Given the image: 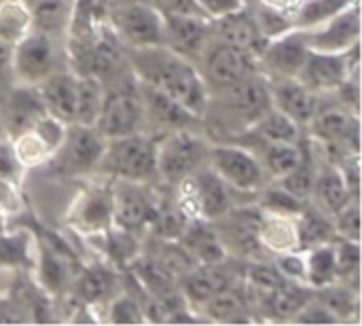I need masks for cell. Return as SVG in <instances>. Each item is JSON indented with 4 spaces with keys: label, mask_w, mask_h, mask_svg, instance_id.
<instances>
[{
    "label": "cell",
    "mask_w": 362,
    "mask_h": 326,
    "mask_svg": "<svg viewBox=\"0 0 362 326\" xmlns=\"http://www.w3.org/2000/svg\"><path fill=\"white\" fill-rule=\"evenodd\" d=\"M127 64L134 76L170 95L191 115L204 119L210 102V89L197 68V64L180 57L168 47L125 49Z\"/></svg>",
    "instance_id": "1"
},
{
    "label": "cell",
    "mask_w": 362,
    "mask_h": 326,
    "mask_svg": "<svg viewBox=\"0 0 362 326\" xmlns=\"http://www.w3.org/2000/svg\"><path fill=\"white\" fill-rule=\"evenodd\" d=\"M157 138L144 132L112 138L106 142L98 174L112 180L155 182L157 176Z\"/></svg>",
    "instance_id": "2"
},
{
    "label": "cell",
    "mask_w": 362,
    "mask_h": 326,
    "mask_svg": "<svg viewBox=\"0 0 362 326\" xmlns=\"http://www.w3.org/2000/svg\"><path fill=\"white\" fill-rule=\"evenodd\" d=\"M180 199L178 204L191 219H204V221H216L235 206L244 204L240 197L244 193L229 187L210 165H204L189 178H185L180 185Z\"/></svg>",
    "instance_id": "3"
},
{
    "label": "cell",
    "mask_w": 362,
    "mask_h": 326,
    "mask_svg": "<svg viewBox=\"0 0 362 326\" xmlns=\"http://www.w3.org/2000/svg\"><path fill=\"white\" fill-rule=\"evenodd\" d=\"M8 68L17 85H38L57 70H64V49L59 38L32 28L11 47Z\"/></svg>",
    "instance_id": "4"
},
{
    "label": "cell",
    "mask_w": 362,
    "mask_h": 326,
    "mask_svg": "<svg viewBox=\"0 0 362 326\" xmlns=\"http://www.w3.org/2000/svg\"><path fill=\"white\" fill-rule=\"evenodd\" d=\"M210 146L204 136L189 129H176L157 142V176L165 185H180L185 178L208 165Z\"/></svg>",
    "instance_id": "5"
},
{
    "label": "cell",
    "mask_w": 362,
    "mask_h": 326,
    "mask_svg": "<svg viewBox=\"0 0 362 326\" xmlns=\"http://www.w3.org/2000/svg\"><path fill=\"white\" fill-rule=\"evenodd\" d=\"M106 8V23L125 49L163 47V15L146 0H134Z\"/></svg>",
    "instance_id": "6"
},
{
    "label": "cell",
    "mask_w": 362,
    "mask_h": 326,
    "mask_svg": "<svg viewBox=\"0 0 362 326\" xmlns=\"http://www.w3.org/2000/svg\"><path fill=\"white\" fill-rule=\"evenodd\" d=\"M142 125H144V102L140 93V81L132 72L129 78L123 76L119 85L106 89L95 127L106 140H112V138L142 132Z\"/></svg>",
    "instance_id": "7"
},
{
    "label": "cell",
    "mask_w": 362,
    "mask_h": 326,
    "mask_svg": "<svg viewBox=\"0 0 362 326\" xmlns=\"http://www.w3.org/2000/svg\"><path fill=\"white\" fill-rule=\"evenodd\" d=\"M218 93H210V106H218L221 115H227L231 121L240 123V132H246L259 117H263L272 104L269 78L263 72H255L229 87L216 89ZM235 134V136H238Z\"/></svg>",
    "instance_id": "8"
},
{
    "label": "cell",
    "mask_w": 362,
    "mask_h": 326,
    "mask_svg": "<svg viewBox=\"0 0 362 326\" xmlns=\"http://www.w3.org/2000/svg\"><path fill=\"white\" fill-rule=\"evenodd\" d=\"M106 142L108 140L98 132L95 125L68 123L59 146L47 163H51L53 170L64 176H87L98 170Z\"/></svg>",
    "instance_id": "9"
},
{
    "label": "cell",
    "mask_w": 362,
    "mask_h": 326,
    "mask_svg": "<svg viewBox=\"0 0 362 326\" xmlns=\"http://www.w3.org/2000/svg\"><path fill=\"white\" fill-rule=\"evenodd\" d=\"M161 197L155 182L112 180V225L132 233H140L151 227Z\"/></svg>",
    "instance_id": "10"
},
{
    "label": "cell",
    "mask_w": 362,
    "mask_h": 326,
    "mask_svg": "<svg viewBox=\"0 0 362 326\" xmlns=\"http://www.w3.org/2000/svg\"><path fill=\"white\" fill-rule=\"evenodd\" d=\"M208 165L235 191L244 195H257L265 187V172L257 155L240 144H214L210 146L208 155Z\"/></svg>",
    "instance_id": "11"
},
{
    "label": "cell",
    "mask_w": 362,
    "mask_h": 326,
    "mask_svg": "<svg viewBox=\"0 0 362 326\" xmlns=\"http://www.w3.org/2000/svg\"><path fill=\"white\" fill-rule=\"evenodd\" d=\"M199 64H202L199 72L208 89L210 85H214V89H223L259 72V59L252 53L242 51L233 45H227L214 36L208 42Z\"/></svg>",
    "instance_id": "12"
},
{
    "label": "cell",
    "mask_w": 362,
    "mask_h": 326,
    "mask_svg": "<svg viewBox=\"0 0 362 326\" xmlns=\"http://www.w3.org/2000/svg\"><path fill=\"white\" fill-rule=\"evenodd\" d=\"M66 221L81 233L100 235L112 227V178L91 182L74 197Z\"/></svg>",
    "instance_id": "13"
},
{
    "label": "cell",
    "mask_w": 362,
    "mask_h": 326,
    "mask_svg": "<svg viewBox=\"0 0 362 326\" xmlns=\"http://www.w3.org/2000/svg\"><path fill=\"white\" fill-rule=\"evenodd\" d=\"M308 127L312 138L318 140L327 151L339 153V159L358 153V112H352L344 104L320 106Z\"/></svg>",
    "instance_id": "14"
},
{
    "label": "cell",
    "mask_w": 362,
    "mask_h": 326,
    "mask_svg": "<svg viewBox=\"0 0 362 326\" xmlns=\"http://www.w3.org/2000/svg\"><path fill=\"white\" fill-rule=\"evenodd\" d=\"M310 53L305 30L293 28L272 40L259 55V72L267 78H291L299 76L303 62Z\"/></svg>",
    "instance_id": "15"
},
{
    "label": "cell",
    "mask_w": 362,
    "mask_h": 326,
    "mask_svg": "<svg viewBox=\"0 0 362 326\" xmlns=\"http://www.w3.org/2000/svg\"><path fill=\"white\" fill-rule=\"evenodd\" d=\"M263 210L255 204H240L221 219L212 221L227 252H238L240 257H257L263 246L259 244V225Z\"/></svg>",
    "instance_id": "16"
},
{
    "label": "cell",
    "mask_w": 362,
    "mask_h": 326,
    "mask_svg": "<svg viewBox=\"0 0 362 326\" xmlns=\"http://www.w3.org/2000/svg\"><path fill=\"white\" fill-rule=\"evenodd\" d=\"M163 36L168 49L180 57L199 64L208 42L212 40V19L195 15H165L163 17Z\"/></svg>",
    "instance_id": "17"
},
{
    "label": "cell",
    "mask_w": 362,
    "mask_h": 326,
    "mask_svg": "<svg viewBox=\"0 0 362 326\" xmlns=\"http://www.w3.org/2000/svg\"><path fill=\"white\" fill-rule=\"evenodd\" d=\"M310 49L322 53H344L361 42V2L350 4L325 23L305 30Z\"/></svg>",
    "instance_id": "18"
},
{
    "label": "cell",
    "mask_w": 362,
    "mask_h": 326,
    "mask_svg": "<svg viewBox=\"0 0 362 326\" xmlns=\"http://www.w3.org/2000/svg\"><path fill=\"white\" fill-rule=\"evenodd\" d=\"M64 129H66V123L53 119L51 115H45L32 127L13 136L11 142H13L15 153H17L19 161L23 163V168L28 170V168L47 163L51 159V155L55 153V149L59 146V142L64 138Z\"/></svg>",
    "instance_id": "19"
},
{
    "label": "cell",
    "mask_w": 362,
    "mask_h": 326,
    "mask_svg": "<svg viewBox=\"0 0 362 326\" xmlns=\"http://www.w3.org/2000/svg\"><path fill=\"white\" fill-rule=\"evenodd\" d=\"M272 104L288 119H293L299 127H308L322 106L320 93L312 91L297 76L291 78H269Z\"/></svg>",
    "instance_id": "20"
},
{
    "label": "cell",
    "mask_w": 362,
    "mask_h": 326,
    "mask_svg": "<svg viewBox=\"0 0 362 326\" xmlns=\"http://www.w3.org/2000/svg\"><path fill=\"white\" fill-rule=\"evenodd\" d=\"M212 34H214V38H218L227 45H233L242 51L252 53L257 59L267 45L265 36L259 30L255 11L248 4L223 15L218 19H212Z\"/></svg>",
    "instance_id": "21"
},
{
    "label": "cell",
    "mask_w": 362,
    "mask_h": 326,
    "mask_svg": "<svg viewBox=\"0 0 362 326\" xmlns=\"http://www.w3.org/2000/svg\"><path fill=\"white\" fill-rule=\"evenodd\" d=\"M348 76L350 72L344 53H322L310 49L297 78L316 93H335Z\"/></svg>",
    "instance_id": "22"
},
{
    "label": "cell",
    "mask_w": 362,
    "mask_h": 326,
    "mask_svg": "<svg viewBox=\"0 0 362 326\" xmlns=\"http://www.w3.org/2000/svg\"><path fill=\"white\" fill-rule=\"evenodd\" d=\"M38 91V98L53 119L62 123H74L76 117V72L70 68L57 70L49 78L34 85Z\"/></svg>",
    "instance_id": "23"
},
{
    "label": "cell",
    "mask_w": 362,
    "mask_h": 326,
    "mask_svg": "<svg viewBox=\"0 0 362 326\" xmlns=\"http://www.w3.org/2000/svg\"><path fill=\"white\" fill-rule=\"evenodd\" d=\"M2 125L8 138L25 132L28 127H32L36 121H40L47 110L38 98L36 87L32 85H17L8 95H6V104L2 108Z\"/></svg>",
    "instance_id": "24"
},
{
    "label": "cell",
    "mask_w": 362,
    "mask_h": 326,
    "mask_svg": "<svg viewBox=\"0 0 362 326\" xmlns=\"http://www.w3.org/2000/svg\"><path fill=\"white\" fill-rule=\"evenodd\" d=\"M182 248L193 257L197 265H216L229 259V252L210 221L191 219L182 235L178 238Z\"/></svg>",
    "instance_id": "25"
},
{
    "label": "cell",
    "mask_w": 362,
    "mask_h": 326,
    "mask_svg": "<svg viewBox=\"0 0 362 326\" xmlns=\"http://www.w3.org/2000/svg\"><path fill=\"white\" fill-rule=\"evenodd\" d=\"M140 93L144 102V121H153L163 132L189 129L193 123L202 121L199 117L191 115L185 106H180L176 100L157 91L151 85L140 83Z\"/></svg>",
    "instance_id": "26"
},
{
    "label": "cell",
    "mask_w": 362,
    "mask_h": 326,
    "mask_svg": "<svg viewBox=\"0 0 362 326\" xmlns=\"http://www.w3.org/2000/svg\"><path fill=\"white\" fill-rule=\"evenodd\" d=\"M233 284V276L229 269H225V263L216 265H195L189 274H185L178 280V289L185 297V301L195 310L206 299H210L214 293L227 289Z\"/></svg>",
    "instance_id": "27"
},
{
    "label": "cell",
    "mask_w": 362,
    "mask_h": 326,
    "mask_svg": "<svg viewBox=\"0 0 362 326\" xmlns=\"http://www.w3.org/2000/svg\"><path fill=\"white\" fill-rule=\"evenodd\" d=\"M204 322H218V325H248L252 322L250 305L246 293L238 291L235 284L214 293L202 305L195 308Z\"/></svg>",
    "instance_id": "28"
},
{
    "label": "cell",
    "mask_w": 362,
    "mask_h": 326,
    "mask_svg": "<svg viewBox=\"0 0 362 326\" xmlns=\"http://www.w3.org/2000/svg\"><path fill=\"white\" fill-rule=\"evenodd\" d=\"M350 202H354V197H352V193H350V189H348L339 168L333 161H329L327 165L318 168L310 204L316 206L318 210H322L325 214L333 216L337 210H341Z\"/></svg>",
    "instance_id": "29"
},
{
    "label": "cell",
    "mask_w": 362,
    "mask_h": 326,
    "mask_svg": "<svg viewBox=\"0 0 362 326\" xmlns=\"http://www.w3.org/2000/svg\"><path fill=\"white\" fill-rule=\"evenodd\" d=\"M252 140V138H250ZM255 144H246L250 151H259L261 155H257V159L263 165L265 176H269L272 180H278L282 176H286L291 170L297 168V163L303 157V140L301 142H263V140H252Z\"/></svg>",
    "instance_id": "30"
},
{
    "label": "cell",
    "mask_w": 362,
    "mask_h": 326,
    "mask_svg": "<svg viewBox=\"0 0 362 326\" xmlns=\"http://www.w3.org/2000/svg\"><path fill=\"white\" fill-rule=\"evenodd\" d=\"M259 244L274 255L299 250L295 216H284L263 210L261 225H259Z\"/></svg>",
    "instance_id": "31"
},
{
    "label": "cell",
    "mask_w": 362,
    "mask_h": 326,
    "mask_svg": "<svg viewBox=\"0 0 362 326\" xmlns=\"http://www.w3.org/2000/svg\"><path fill=\"white\" fill-rule=\"evenodd\" d=\"M238 136L263 142H301L303 127H299L293 119H288L284 112L272 106L263 117H259L246 132Z\"/></svg>",
    "instance_id": "32"
},
{
    "label": "cell",
    "mask_w": 362,
    "mask_h": 326,
    "mask_svg": "<svg viewBox=\"0 0 362 326\" xmlns=\"http://www.w3.org/2000/svg\"><path fill=\"white\" fill-rule=\"evenodd\" d=\"M297 242H299V250H310L314 246L320 244H331L335 242V229L331 223V216L325 214L322 210H318L316 206L308 204L297 216Z\"/></svg>",
    "instance_id": "33"
},
{
    "label": "cell",
    "mask_w": 362,
    "mask_h": 326,
    "mask_svg": "<svg viewBox=\"0 0 362 326\" xmlns=\"http://www.w3.org/2000/svg\"><path fill=\"white\" fill-rule=\"evenodd\" d=\"M72 293L74 297L85 305H98L110 297V291L115 289V274L102 265L81 269L72 280Z\"/></svg>",
    "instance_id": "34"
},
{
    "label": "cell",
    "mask_w": 362,
    "mask_h": 326,
    "mask_svg": "<svg viewBox=\"0 0 362 326\" xmlns=\"http://www.w3.org/2000/svg\"><path fill=\"white\" fill-rule=\"evenodd\" d=\"M32 28L51 36H66L72 0H30Z\"/></svg>",
    "instance_id": "35"
},
{
    "label": "cell",
    "mask_w": 362,
    "mask_h": 326,
    "mask_svg": "<svg viewBox=\"0 0 362 326\" xmlns=\"http://www.w3.org/2000/svg\"><path fill=\"white\" fill-rule=\"evenodd\" d=\"M104 81L91 74H76V117L74 123L95 125L102 102H104Z\"/></svg>",
    "instance_id": "36"
},
{
    "label": "cell",
    "mask_w": 362,
    "mask_h": 326,
    "mask_svg": "<svg viewBox=\"0 0 362 326\" xmlns=\"http://www.w3.org/2000/svg\"><path fill=\"white\" fill-rule=\"evenodd\" d=\"M303 257H305V282L312 289H320L331 282H337L335 242L303 250Z\"/></svg>",
    "instance_id": "37"
},
{
    "label": "cell",
    "mask_w": 362,
    "mask_h": 326,
    "mask_svg": "<svg viewBox=\"0 0 362 326\" xmlns=\"http://www.w3.org/2000/svg\"><path fill=\"white\" fill-rule=\"evenodd\" d=\"M314 299L318 303H322L335 318L337 322L341 320H350L354 316H358V291L350 289L344 282H331L327 286L314 289Z\"/></svg>",
    "instance_id": "38"
},
{
    "label": "cell",
    "mask_w": 362,
    "mask_h": 326,
    "mask_svg": "<svg viewBox=\"0 0 362 326\" xmlns=\"http://www.w3.org/2000/svg\"><path fill=\"white\" fill-rule=\"evenodd\" d=\"M318 161L314 157V151L312 146L303 140V157L301 161L297 163L295 170H291L286 176L278 178L276 182L280 187H284L288 193H293L295 197L303 199V202H310L312 197V189H314V182H316V174H318Z\"/></svg>",
    "instance_id": "39"
},
{
    "label": "cell",
    "mask_w": 362,
    "mask_h": 326,
    "mask_svg": "<svg viewBox=\"0 0 362 326\" xmlns=\"http://www.w3.org/2000/svg\"><path fill=\"white\" fill-rule=\"evenodd\" d=\"M32 30L28 0H6L0 4V40L8 47L19 42Z\"/></svg>",
    "instance_id": "40"
},
{
    "label": "cell",
    "mask_w": 362,
    "mask_h": 326,
    "mask_svg": "<svg viewBox=\"0 0 362 326\" xmlns=\"http://www.w3.org/2000/svg\"><path fill=\"white\" fill-rule=\"evenodd\" d=\"M354 2H361V0H303L295 13V28H301V30L316 28Z\"/></svg>",
    "instance_id": "41"
},
{
    "label": "cell",
    "mask_w": 362,
    "mask_h": 326,
    "mask_svg": "<svg viewBox=\"0 0 362 326\" xmlns=\"http://www.w3.org/2000/svg\"><path fill=\"white\" fill-rule=\"evenodd\" d=\"M246 297H265L272 295L274 291H278L280 286H284L288 280L278 272L276 263H261V261H252L246 269Z\"/></svg>",
    "instance_id": "42"
},
{
    "label": "cell",
    "mask_w": 362,
    "mask_h": 326,
    "mask_svg": "<svg viewBox=\"0 0 362 326\" xmlns=\"http://www.w3.org/2000/svg\"><path fill=\"white\" fill-rule=\"evenodd\" d=\"M0 265L2 267H21V269H34L36 261L30 250V238L23 233H0Z\"/></svg>",
    "instance_id": "43"
},
{
    "label": "cell",
    "mask_w": 362,
    "mask_h": 326,
    "mask_svg": "<svg viewBox=\"0 0 362 326\" xmlns=\"http://www.w3.org/2000/svg\"><path fill=\"white\" fill-rule=\"evenodd\" d=\"M259 208L265 212H274V214H284V216H297L310 202H303L299 197H295L293 193H288L284 187H280L276 180L269 187H263L259 191Z\"/></svg>",
    "instance_id": "44"
},
{
    "label": "cell",
    "mask_w": 362,
    "mask_h": 326,
    "mask_svg": "<svg viewBox=\"0 0 362 326\" xmlns=\"http://www.w3.org/2000/svg\"><path fill=\"white\" fill-rule=\"evenodd\" d=\"M335 259H337V280L358 291L361 274V242L335 240Z\"/></svg>",
    "instance_id": "45"
},
{
    "label": "cell",
    "mask_w": 362,
    "mask_h": 326,
    "mask_svg": "<svg viewBox=\"0 0 362 326\" xmlns=\"http://www.w3.org/2000/svg\"><path fill=\"white\" fill-rule=\"evenodd\" d=\"M106 318L112 325H142V322H146L142 303L136 297L125 295V293L110 301Z\"/></svg>",
    "instance_id": "46"
},
{
    "label": "cell",
    "mask_w": 362,
    "mask_h": 326,
    "mask_svg": "<svg viewBox=\"0 0 362 326\" xmlns=\"http://www.w3.org/2000/svg\"><path fill=\"white\" fill-rule=\"evenodd\" d=\"M331 223H333L337 240L361 242V204H358V199H354L348 206H344L341 210H337L331 216Z\"/></svg>",
    "instance_id": "47"
},
{
    "label": "cell",
    "mask_w": 362,
    "mask_h": 326,
    "mask_svg": "<svg viewBox=\"0 0 362 326\" xmlns=\"http://www.w3.org/2000/svg\"><path fill=\"white\" fill-rule=\"evenodd\" d=\"M255 17H257L259 30L265 36V40H272V38H276V36H280V34L295 28V17L293 15L269 8V6H263V4L259 6Z\"/></svg>",
    "instance_id": "48"
},
{
    "label": "cell",
    "mask_w": 362,
    "mask_h": 326,
    "mask_svg": "<svg viewBox=\"0 0 362 326\" xmlns=\"http://www.w3.org/2000/svg\"><path fill=\"white\" fill-rule=\"evenodd\" d=\"M23 174H25V168L19 161L11 138L2 136L0 138V180L13 182V185H21Z\"/></svg>",
    "instance_id": "49"
},
{
    "label": "cell",
    "mask_w": 362,
    "mask_h": 326,
    "mask_svg": "<svg viewBox=\"0 0 362 326\" xmlns=\"http://www.w3.org/2000/svg\"><path fill=\"white\" fill-rule=\"evenodd\" d=\"M278 259L274 261L278 272L288 280V282H301V284H308L305 282V257L301 250H291V252H282V255H276ZM310 286V284H308Z\"/></svg>",
    "instance_id": "50"
},
{
    "label": "cell",
    "mask_w": 362,
    "mask_h": 326,
    "mask_svg": "<svg viewBox=\"0 0 362 326\" xmlns=\"http://www.w3.org/2000/svg\"><path fill=\"white\" fill-rule=\"evenodd\" d=\"M153 4L163 17L165 15H195V17H206L197 0H146Z\"/></svg>",
    "instance_id": "51"
},
{
    "label": "cell",
    "mask_w": 362,
    "mask_h": 326,
    "mask_svg": "<svg viewBox=\"0 0 362 326\" xmlns=\"http://www.w3.org/2000/svg\"><path fill=\"white\" fill-rule=\"evenodd\" d=\"M293 322H299V325H337V318L322 305L318 303L316 299H312L297 316Z\"/></svg>",
    "instance_id": "52"
},
{
    "label": "cell",
    "mask_w": 362,
    "mask_h": 326,
    "mask_svg": "<svg viewBox=\"0 0 362 326\" xmlns=\"http://www.w3.org/2000/svg\"><path fill=\"white\" fill-rule=\"evenodd\" d=\"M0 208L8 216H15V214H19L23 210L21 185H13V182L0 180Z\"/></svg>",
    "instance_id": "53"
},
{
    "label": "cell",
    "mask_w": 362,
    "mask_h": 326,
    "mask_svg": "<svg viewBox=\"0 0 362 326\" xmlns=\"http://www.w3.org/2000/svg\"><path fill=\"white\" fill-rule=\"evenodd\" d=\"M208 19H218L231 11H238L246 4V0H197Z\"/></svg>",
    "instance_id": "54"
},
{
    "label": "cell",
    "mask_w": 362,
    "mask_h": 326,
    "mask_svg": "<svg viewBox=\"0 0 362 326\" xmlns=\"http://www.w3.org/2000/svg\"><path fill=\"white\" fill-rule=\"evenodd\" d=\"M263 6H269V8H276V11H282V13H288L295 17L297 8L301 6L303 0H259Z\"/></svg>",
    "instance_id": "55"
},
{
    "label": "cell",
    "mask_w": 362,
    "mask_h": 326,
    "mask_svg": "<svg viewBox=\"0 0 362 326\" xmlns=\"http://www.w3.org/2000/svg\"><path fill=\"white\" fill-rule=\"evenodd\" d=\"M8 62H11V47L0 40V72L8 66Z\"/></svg>",
    "instance_id": "56"
},
{
    "label": "cell",
    "mask_w": 362,
    "mask_h": 326,
    "mask_svg": "<svg viewBox=\"0 0 362 326\" xmlns=\"http://www.w3.org/2000/svg\"><path fill=\"white\" fill-rule=\"evenodd\" d=\"M8 219H11V216L0 208V233H2V231H6V223H8Z\"/></svg>",
    "instance_id": "57"
},
{
    "label": "cell",
    "mask_w": 362,
    "mask_h": 326,
    "mask_svg": "<svg viewBox=\"0 0 362 326\" xmlns=\"http://www.w3.org/2000/svg\"><path fill=\"white\" fill-rule=\"evenodd\" d=\"M125 2H134V0H102L104 6H117V4H125Z\"/></svg>",
    "instance_id": "58"
},
{
    "label": "cell",
    "mask_w": 362,
    "mask_h": 326,
    "mask_svg": "<svg viewBox=\"0 0 362 326\" xmlns=\"http://www.w3.org/2000/svg\"><path fill=\"white\" fill-rule=\"evenodd\" d=\"M2 136H6V132H4V125H2V115H0V138Z\"/></svg>",
    "instance_id": "59"
},
{
    "label": "cell",
    "mask_w": 362,
    "mask_h": 326,
    "mask_svg": "<svg viewBox=\"0 0 362 326\" xmlns=\"http://www.w3.org/2000/svg\"><path fill=\"white\" fill-rule=\"evenodd\" d=\"M2 2H6V0H0V4H2Z\"/></svg>",
    "instance_id": "60"
}]
</instances>
